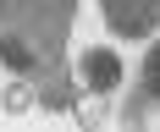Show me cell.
<instances>
[{
  "instance_id": "6da1fadb",
  "label": "cell",
  "mask_w": 160,
  "mask_h": 132,
  "mask_svg": "<svg viewBox=\"0 0 160 132\" xmlns=\"http://www.w3.org/2000/svg\"><path fill=\"white\" fill-rule=\"evenodd\" d=\"M78 0H0V22L17 44L33 50V94L50 110H72V77H66V33H72Z\"/></svg>"
},
{
  "instance_id": "7a4b0ae2",
  "label": "cell",
  "mask_w": 160,
  "mask_h": 132,
  "mask_svg": "<svg viewBox=\"0 0 160 132\" xmlns=\"http://www.w3.org/2000/svg\"><path fill=\"white\" fill-rule=\"evenodd\" d=\"M99 6H105V16L122 39H149L160 22V0H99Z\"/></svg>"
},
{
  "instance_id": "3957f363",
  "label": "cell",
  "mask_w": 160,
  "mask_h": 132,
  "mask_svg": "<svg viewBox=\"0 0 160 132\" xmlns=\"http://www.w3.org/2000/svg\"><path fill=\"white\" fill-rule=\"evenodd\" d=\"M116 82H122V61H116L111 50H88L83 55V88L88 94H111Z\"/></svg>"
},
{
  "instance_id": "277c9868",
  "label": "cell",
  "mask_w": 160,
  "mask_h": 132,
  "mask_svg": "<svg viewBox=\"0 0 160 132\" xmlns=\"http://www.w3.org/2000/svg\"><path fill=\"white\" fill-rule=\"evenodd\" d=\"M149 99H160V44L149 50V61H144V82H138V94H132V121H144L149 116Z\"/></svg>"
}]
</instances>
